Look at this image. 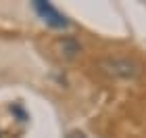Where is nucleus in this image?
I'll return each instance as SVG.
<instances>
[{
  "label": "nucleus",
  "instance_id": "f257e3e1",
  "mask_svg": "<svg viewBox=\"0 0 146 138\" xmlns=\"http://www.w3.org/2000/svg\"><path fill=\"white\" fill-rule=\"evenodd\" d=\"M100 69L109 75L121 77V80H134L140 75V63L127 57H109L100 61Z\"/></svg>",
  "mask_w": 146,
  "mask_h": 138
},
{
  "label": "nucleus",
  "instance_id": "f03ea898",
  "mask_svg": "<svg viewBox=\"0 0 146 138\" xmlns=\"http://www.w3.org/2000/svg\"><path fill=\"white\" fill-rule=\"evenodd\" d=\"M31 6H34V11L50 25V27H54V29H67L69 27V19L65 17L61 11H56L50 2H46V0H34Z\"/></svg>",
  "mask_w": 146,
  "mask_h": 138
},
{
  "label": "nucleus",
  "instance_id": "7ed1b4c3",
  "mask_svg": "<svg viewBox=\"0 0 146 138\" xmlns=\"http://www.w3.org/2000/svg\"><path fill=\"white\" fill-rule=\"evenodd\" d=\"M58 50H61V55L65 59H75L79 52H82V44H79L75 38H63V40H58Z\"/></svg>",
  "mask_w": 146,
  "mask_h": 138
},
{
  "label": "nucleus",
  "instance_id": "20e7f679",
  "mask_svg": "<svg viewBox=\"0 0 146 138\" xmlns=\"http://www.w3.org/2000/svg\"><path fill=\"white\" fill-rule=\"evenodd\" d=\"M65 138H86V134H84V132H79V130H71V132L65 136Z\"/></svg>",
  "mask_w": 146,
  "mask_h": 138
}]
</instances>
